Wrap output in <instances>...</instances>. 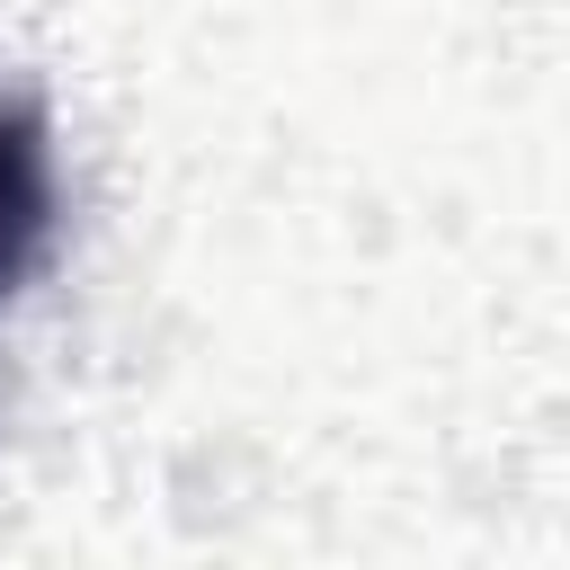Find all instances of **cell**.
Wrapping results in <instances>:
<instances>
[{"instance_id": "obj_1", "label": "cell", "mask_w": 570, "mask_h": 570, "mask_svg": "<svg viewBox=\"0 0 570 570\" xmlns=\"http://www.w3.org/2000/svg\"><path fill=\"white\" fill-rule=\"evenodd\" d=\"M53 249V142L27 107H0V303Z\"/></svg>"}]
</instances>
